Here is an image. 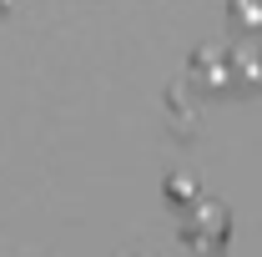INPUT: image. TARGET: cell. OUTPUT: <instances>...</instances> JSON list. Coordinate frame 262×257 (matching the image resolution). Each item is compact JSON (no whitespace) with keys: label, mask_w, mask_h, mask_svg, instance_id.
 Here are the masks:
<instances>
[{"label":"cell","mask_w":262,"mask_h":257,"mask_svg":"<svg viewBox=\"0 0 262 257\" xmlns=\"http://www.w3.org/2000/svg\"><path fill=\"white\" fill-rule=\"evenodd\" d=\"M222 222H227V212H222L217 202H207L192 222H187V232H182V237H187V247H202V252L222 247V237H227V227H222Z\"/></svg>","instance_id":"6da1fadb"},{"label":"cell","mask_w":262,"mask_h":257,"mask_svg":"<svg viewBox=\"0 0 262 257\" xmlns=\"http://www.w3.org/2000/svg\"><path fill=\"white\" fill-rule=\"evenodd\" d=\"M0 5H5V0H0Z\"/></svg>","instance_id":"7a4b0ae2"}]
</instances>
